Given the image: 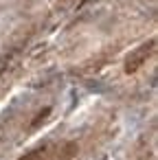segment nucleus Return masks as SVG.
<instances>
[]
</instances>
